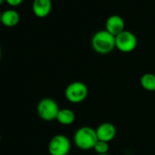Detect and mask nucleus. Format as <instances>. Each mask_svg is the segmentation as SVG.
<instances>
[{"instance_id":"obj_1","label":"nucleus","mask_w":155,"mask_h":155,"mask_svg":"<svg viewBox=\"0 0 155 155\" xmlns=\"http://www.w3.org/2000/svg\"><path fill=\"white\" fill-rule=\"evenodd\" d=\"M91 47L93 50L101 55H107L116 48L115 37L106 29L97 31L91 38Z\"/></svg>"},{"instance_id":"obj_2","label":"nucleus","mask_w":155,"mask_h":155,"mask_svg":"<svg viewBox=\"0 0 155 155\" xmlns=\"http://www.w3.org/2000/svg\"><path fill=\"white\" fill-rule=\"evenodd\" d=\"M74 143L80 150H88L94 148L98 141L96 130L89 126L79 128L74 134Z\"/></svg>"},{"instance_id":"obj_3","label":"nucleus","mask_w":155,"mask_h":155,"mask_svg":"<svg viewBox=\"0 0 155 155\" xmlns=\"http://www.w3.org/2000/svg\"><path fill=\"white\" fill-rule=\"evenodd\" d=\"M65 98L71 103H81L89 95V88L82 81H73L65 89Z\"/></svg>"},{"instance_id":"obj_4","label":"nucleus","mask_w":155,"mask_h":155,"mask_svg":"<svg viewBox=\"0 0 155 155\" xmlns=\"http://www.w3.org/2000/svg\"><path fill=\"white\" fill-rule=\"evenodd\" d=\"M59 110L57 101L51 98H44L40 100L37 106V113L38 117L45 121L55 120Z\"/></svg>"},{"instance_id":"obj_5","label":"nucleus","mask_w":155,"mask_h":155,"mask_svg":"<svg viewBox=\"0 0 155 155\" xmlns=\"http://www.w3.org/2000/svg\"><path fill=\"white\" fill-rule=\"evenodd\" d=\"M71 149L69 139L63 134L53 136L48 145V150L50 155H68Z\"/></svg>"},{"instance_id":"obj_6","label":"nucleus","mask_w":155,"mask_h":155,"mask_svg":"<svg viewBox=\"0 0 155 155\" xmlns=\"http://www.w3.org/2000/svg\"><path fill=\"white\" fill-rule=\"evenodd\" d=\"M116 48L122 53L132 52L138 44L136 36L129 30H124L120 34L115 37Z\"/></svg>"},{"instance_id":"obj_7","label":"nucleus","mask_w":155,"mask_h":155,"mask_svg":"<svg viewBox=\"0 0 155 155\" xmlns=\"http://www.w3.org/2000/svg\"><path fill=\"white\" fill-rule=\"evenodd\" d=\"M96 134L99 140L110 142L116 137L117 129L111 122H103L97 127Z\"/></svg>"},{"instance_id":"obj_8","label":"nucleus","mask_w":155,"mask_h":155,"mask_svg":"<svg viewBox=\"0 0 155 155\" xmlns=\"http://www.w3.org/2000/svg\"><path fill=\"white\" fill-rule=\"evenodd\" d=\"M105 27H106L105 29L109 33L116 37L125 30V22H124V19L120 16L112 15L107 18Z\"/></svg>"},{"instance_id":"obj_9","label":"nucleus","mask_w":155,"mask_h":155,"mask_svg":"<svg viewBox=\"0 0 155 155\" xmlns=\"http://www.w3.org/2000/svg\"><path fill=\"white\" fill-rule=\"evenodd\" d=\"M52 10L51 0H33L32 11L37 18H47Z\"/></svg>"},{"instance_id":"obj_10","label":"nucleus","mask_w":155,"mask_h":155,"mask_svg":"<svg viewBox=\"0 0 155 155\" xmlns=\"http://www.w3.org/2000/svg\"><path fill=\"white\" fill-rule=\"evenodd\" d=\"M20 21L19 13L14 8H8L1 12V24L7 28H14Z\"/></svg>"},{"instance_id":"obj_11","label":"nucleus","mask_w":155,"mask_h":155,"mask_svg":"<svg viewBox=\"0 0 155 155\" xmlns=\"http://www.w3.org/2000/svg\"><path fill=\"white\" fill-rule=\"evenodd\" d=\"M75 120H76V115L74 111L67 108L60 109L56 119V120L58 123H60L61 125H65V126L71 125L75 121Z\"/></svg>"},{"instance_id":"obj_12","label":"nucleus","mask_w":155,"mask_h":155,"mask_svg":"<svg viewBox=\"0 0 155 155\" xmlns=\"http://www.w3.org/2000/svg\"><path fill=\"white\" fill-rule=\"evenodd\" d=\"M140 83L141 87L147 91H155V74L145 73L141 76Z\"/></svg>"},{"instance_id":"obj_13","label":"nucleus","mask_w":155,"mask_h":155,"mask_svg":"<svg viewBox=\"0 0 155 155\" xmlns=\"http://www.w3.org/2000/svg\"><path fill=\"white\" fill-rule=\"evenodd\" d=\"M93 150L96 151L97 154H106V153H109V150H110L109 142H105V141L98 140V141L96 142Z\"/></svg>"},{"instance_id":"obj_14","label":"nucleus","mask_w":155,"mask_h":155,"mask_svg":"<svg viewBox=\"0 0 155 155\" xmlns=\"http://www.w3.org/2000/svg\"><path fill=\"white\" fill-rule=\"evenodd\" d=\"M24 0H5V2L9 6L11 7L12 8H17V7H19L22 3H23Z\"/></svg>"},{"instance_id":"obj_15","label":"nucleus","mask_w":155,"mask_h":155,"mask_svg":"<svg viewBox=\"0 0 155 155\" xmlns=\"http://www.w3.org/2000/svg\"><path fill=\"white\" fill-rule=\"evenodd\" d=\"M1 57H2V50L1 48H0V60H1Z\"/></svg>"},{"instance_id":"obj_16","label":"nucleus","mask_w":155,"mask_h":155,"mask_svg":"<svg viewBox=\"0 0 155 155\" xmlns=\"http://www.w3.org/2000/svg\"><path fill=\"white\" fill-rule=\"evenodd\" d=\"M5 2V0H0V5H1V4H3Z\"/></svg>"},{"instance_id":"obj_17","label":"nucleus","mask_w":155,"mask_h":155,"mask_svg":"<svg viewBox=\"0 0 155 155\" xmlns=\"http://www.w3.org/2000/svg\"><path fill=\"white\" fill-rule=\"evenodd\" d=\"M97 155H110L109 153H106V154H97Z\"/></svg>"},{"instance_id":"obj_18","label":"nucleus","mask_w":155,"mask_h":155,"mask_svg":"<svg viewBox=\"0 0 155 155\" xmlns=\"http://www.w3.org/2000/svg\"><path fill=\"white\" fill-rule=\"evenodd\" d=\"M0 23H1V12H0Z\"/></svg>"},{"instance_id":"obj_19","label":"nucleus","mask_w":155,"mask_h":155,"mask_svg":"<svg viewBox=\"0 0 155 155\" xmlns=\"http://www.w3.org/2000/svg\"><path fill=\"white\" fill-rule=\"evenodd\" d=\"M0 140H1V136H0Z\"/></svg>"}]
</instances>
